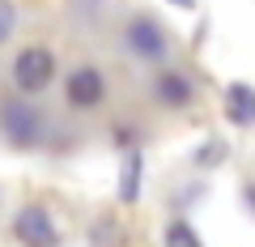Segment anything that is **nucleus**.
Wrapping results in <instances>:
<instances>
[{
  "mask_svg": "<svg viewBox=\"0 0 255 247\" xmlns=\"http://www.w3.org/2000/svg\"><path fill=\"white\" fill-rule=\"evenodd\" d=\"M157 98H162L166 107H183V102H191V81L179 77V73L157 77Z\"/></svg>",
  "mask_w": 255,
  "mask_h": 247,
  "instance_id": "0eeeda50",
  "label": "nucleus"
},
{
  "mask_svg": "<svg viewBox=\"0 0 255 247\" xmlns=\"http://www.w3.org/2000/svg\"><path fill=\"white\" fill-rule=\"evenodd\" d=\"M13 230H17V239L26 247H55L60 243V230H55L51 213L38 209V205H26V209L17 213V222H13Z\"/></svg>",
  "mask_w": 255,
  "mask_h": 247,
  "instance_id": "7ed1b4c3",
  "label": "nucleus"
},
{
  "mask_svg": "<svg viewBox=\"0 0 255 247\" xmlns=\"http://www.w3.org/2000/svg\"><path fill=\"white\" fill-rule=\"evenodd\" d=\"M166 247H204V243L196 239V230L187 222H170L166 226Z\"/></svg>",
  "mask_w": 255,
  "mask_h": 247,
  "instance_id": "1a4fd4ad",
  "label": "nucleus"
},
{
  "mask_svg": "<svg viewBox=\"0 0 255 247\" xmlns=\"http://www.w3.org/2000/svg\"><path fill=\"white\" fill-rule=\"evenodd\" d=\"M136 196H140V154H128L124 171H119V201L136 205Z\"/></svg>",
  "mask_w": 255,
  "mask_h": 247,
  "instance_id": "6e6552de",
  "label": "nucleus"
},
{
  "mask_svg": "<svg viewBox=\"0 0 255 247\" xmlns=\"http://www.w3.org/2000/svg\"><path fill=\"white\" fill-rule=\"evenodd\" d=\"M0 132H4V141L17 149L34 145L38 132H43V119H38V111L30 107V102H0Z\"/></svg>",
  "mask_w": 255,
  "mask_h": 247,
  "instance_id": "f257e3e1",
  "label": "nucleus"
},
{
  "mask_svg": "<svg viewBox=\"0 0 255 247\" xmlns=\"http://www.w3.org/2000/svg\"><path fill=\"white\" fill-rule=\"evenodd\" d=\"M102 94H107V81H102L98 68H77L68 77V102L73 107H98Z\"/></svg>",
  "mask_w": 255,
  "mask_h": 247,
  "instance_id": "39448f33",
  "label": "nucleus"
},
{
  "mask_svg": "<svg viewBox=\"0 0 255 247\" xmlns=\"http://www.w3.org/2000/svg\"><path fill=\"white\" fill-rule=\"evenodd\" d=\"M174 4H179V9H191V4H196V0H174Z\"/></svg>",
  "mask_w": 255,
  "mask_h": 247,
  "instance_id": "9b49d317",
  "label": "nucleus"
},
{
  "mask_svg": "<svg viewBox=\"0 0 255 247\" xmlns=\"http://www.w3.org/2000/svg\"><path fill=\"white\" fill-rule=\"evenodd\" d=\"M13 30H17V9H13L9 0H0V43H4Z\"/></svg>",
  "mask_w": 255,
  "mask_h": 247,
  "instance_id": "9d476101",
  "label": "nucleus"
},
{
  "mask_svg": "<svg viewBox=\"0 0 255 247\" xmlns=\"http://www.w3.org/2000/svg\"><path fill=\"white\" fill-rule=\"evenodd\" d=\"M51 77H55V55L47 51V47H26V51L17 55V64H13V81H17L21 94L47 90Z\"/></svg>",
  "mask_w": 255,
  "mask_h": 247,
  "instance_id": "f03ea898",
  "label": "nucleus"
},
{
  "mask_svg": "<svg viewBox=\"0 0 255 247\" xmlns=\"http://www.w3.org/2000/svg\"><path fill=\"white\" fill-rule=\"evenodd\" d=\"M124 38H128V47H132L140 60H162L166 55V34H162V26H157L153 17H132Z\"/></svg>",
  "mask_w": 255,
  "mask_h": 247,
  "instance_id": "20e7f679",
  "label": "nucleus"
},
{
  "mask_svg": "<svg viewBox=\"0 0 255 247\" xmlns=\"http://www.w3.org/2000/svg\"><path fill=\"white\" fill-rule=\"evenodd\" d=\"M226 111H230V119L234 124H255V90L251 85H230V94H226Z\"/></svg>",
  "mask_w": 255,
  "mask_h": 247,
  "instance_id": "423d86ee",
  "label": "nucleus"
}]
</instances>
